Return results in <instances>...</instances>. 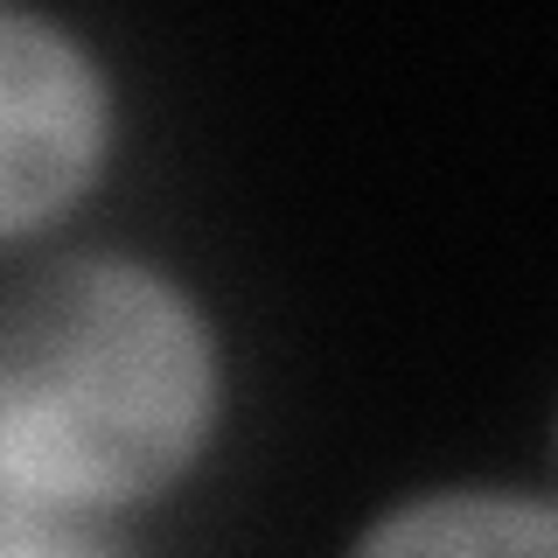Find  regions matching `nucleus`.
<instances>
[{"mask_svg": "<svg viewBox=\"0 0 558 558\" xmlns=\"http://www.w3.org/2000/svg\"><path fill=\"white\" fill-rule=\"evenodd\" d=\"M209 336L147 266L77 258L0 307V468L43 502H133L209 426Z\"/></svg>", "mask_w": 558, "mask_h": 558, "instance_id": "obj_1", "label": "nucleus"}, {"mask_svg": "<svg viewBox=\"0 0 558 558\" xmlns=\"http://www.w3.org/2000/svg\"><path fill=\"white\" fill-rule=\"evenodd\" d=\"M105 147V92L84 49L0 8V231L77 196Z\"/></svg>", "mask_w": 558, "mask_h": 558, "instance_id": "obj_2", "label": "nucleus"}, {"mask_svg": "<svg viewBox=\"0 0 558 558\" xmlns=\"http://www.w3.org/2000/svg\"><path fill=\"white\" fill-rule=\"evenodd\" d=\"M356 558H558V510L523 496H433L377 523Z\"/></svg>", "mask_w": 558, "mask_h": 558, "instance_id": "obj_3", "label": "nucleus"}, {"mask_svg": "<svg viewBox=\"0 0 558 558\" xmlns=\"http://www.w3.org/2000/svg\"><path fill=\"white\" fill-rule=\"evenodd\" d=\"M57 502H43L28 482H14L8 468H0V558H49L63 545L57 531Z\"/></svg>", "mask_w": 558, "mask_h": 558, "instance_id": "obj_4", "label": "nucleus"}, {"mask_svg": "<svg viewBox=\"0 0 558 558\" xmlns=\"http://www.w3.org/2000/svg\"><path fill=\"white\" fill-rule=\"evenodd\" d=\"M49 558H98V551H70V545H57V551H49Z\"/></svg>", "mask_w": 558, "mask_h": 558, "instance_id": "obj_5", "label": "nucleus"}]
</instances>
